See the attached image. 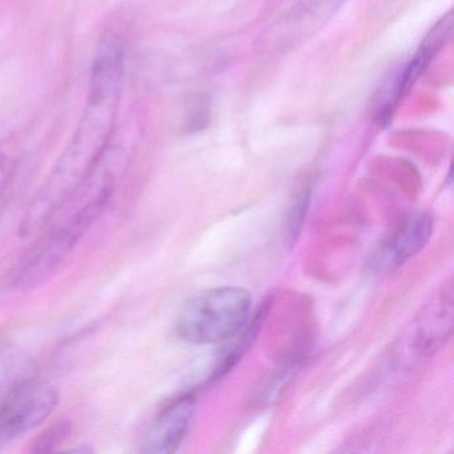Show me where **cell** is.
Instances as JSON below:
<instances>
[{
    "label": "cell",
    "mask_w": 454,
    "mask_h": 454,
    "mask_svg": "<svg viewBox=\"0 0 454 454\" xmlns=\"http://www.w3.org/2000/svg\"><path fill=\"white\" fill-rule=\"evenodd\" d=\"M124 67L123 44L115 38L103 39L92 62L89 95L81 121L27 207L20 225L23 235L35 232L59 214L110 147L123 92Z\"/></svg>",
    "instance_id": "1"
},
{
    "label": "cell",
    "mask_w": 454,
    "mask_h": 454,
    "mask_svg": "<svg viewBox=\"0 0 454 454\" xmlns=\"http://www.w3.org/2000/svg\"><path fill=\"white\" fill-rule=\"evenodd\" d=\"M59 403L49 382L30 379L0 403V448L47 421Z\"/></svg>",
    "instance_id": "4"
},
{
    "label": "cell",
    "mask_w": 454,
    "mask_h": 454,
    "mask_svg": "<svg viewBox=\"0 0 454 454\" xmlns=\"http://www.w3.org/2000/svg\"><path fill=\"white\" fill-rule=\"evenodd\" d=\"M453 328V296L451 288L443 289L442 294L432 300L425 308L417 325L416 349L432 353L435 348L451 334Z\"/></svg>",
    "instance_id": "8"
},
{
    "label": "cell",
    "mask_w": 454,
    "mask_h": 454,
    "mask_svg": "<svg viewBox=\"0 0 454 454\" xmlns=\"http://www.w3.org/2000/svg\"><path fill=\"white\" fill-rule=\"evenodd\" d=\"M432 235L433 220L429 215H411L377 249L371 260L372 270L376 273L393 272L424 249Z\"/></svg>",
    "instance_id": "6"
},
{
    "label": "cell",
    "mask_w": 454,
    "mask_h": 454,
    "mask_svg": "<svg viewBox=\"0 0 454 454\" xmlns=\"http://www.w3.org/2000/svg\"><path fill=\"white\" fill-rule=\"evenodd\" d=\"M252 317V297L239 286H220L196 294L177 315L176 333L193 345H217L240 333Z\"/></svg>",
    "instance_id": "2"
},
{
    "label": "cell",
    "mask_w": 454,
    "mask_h": 454,
    "mask_svg": "<svg viewBox=\"0 0 454 454\" xmlns=\"http://www.w3.org/2000/svg\"><path fill=\"white\" fill-rule=\"evenodd\" d=\"M309 201V187H302L301 190L294 195V203H292L288 217V236L291 243H294L297 236H299L302 223H304L305 216H307Z\"/></svg>",
    "instance_id": "11"
},
{
    "label": "cell",
    "mask_w": 454,
    "mask_h": 454,
    "mask_svg": "<svg viewBox=\"0 0 454 454\" xmlns=\"http://www.w3.org/2000/svg\"><path fill=\"white\" fill-rule=\"evenodd\" d=\"M196 397L185 393L164 406L145 430L142 440L143 453L169 454L179 450L193 424Z\"/></svg>",
    "instance_id": "5"
},
{
    "label": "cell",
    "mask_w": 454,
    "mask_h": 454,
    "mask_svg": "<svg viewBox=\"0 0 454 454\" xmlns=\"http://www.w3.org/2000/svg\"><path fill=\"white\" fill-rule=\"evenodd\" d=\"M92 225L94 223L86 215L66 212L15 265L10 273L12 288L31 291L46 283Z\"/></svg>",
    "instance_id": "3"
},
{
    "label": "cell",
    "mask_w": 454,
    "mask_h": 454,
    "mask_svg": "<svg viewBox=\"0 0 454 454\" xmlns=\"http://www.w3.org/2000/svg\"><path fill=\"white\" fill-rule=\"evenodd\" d=\"M70 432V421H58L57 424L52 425V427L44 430L43 433H41V434L35 438L33 446H31V450L35 451V453L54 450V449H57L58 445H60V443L67 440Z\"/></svg>",
    "instance_id": "10"
},
{
    "label": "cell",
    "mask_w": 454,
    "mask_h": 454,
    "mask_svg": "<svg viewBox=\"0 0 454 454\" xmlns=\"http://www.w3.org/2000/svg\"><path fill=\"white\" fill-rule=\"evenodd\" d=\"M33 377L30 356L12 342L0 341V403Z\"/></svg>",
    "instance_id": "9"
},
{
    "label": "cell",
    "mask_w": 454,
    "mask_h": 454,
    "mask_svg": "<svg viewBox=\"0 0 454 454\" xmlns=\"http://www.w3.org/2000/svg\"><path fill=\"white\" fill-rule=\"evenodd\" d=\"M15 171V160L12 156L0 153V199L4 196L10 180Z\"/></svg>",
    "instance_id": "12"
},
{
    "label": "cell",
    "mask_w": 454,
    "mask_h": 454,
    "mask_svg": "<svg viewBox=\"0 0 454 454\" xmlns=\"http://www.w3.org/2000/svg\"><path fill=\"white\" fill-rule=\"evenodd\" d=\"M451 27H453V18L451 12H449L445 18H442L440 23L427 34L425 41L419 46V51L414 54L413 59L406 66L405 70L398 75L393 84L392 90L387 94V99L384 100L381 107L379 108L380 121H389L393 110L398 105L411 87L416 83L417 79L422 75L429 67L430 62L434 59L441 49L445 46L451 35Z\"/></svg>",
    "instance_id": "7"
}]
</instances>
